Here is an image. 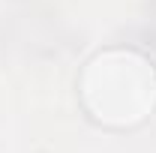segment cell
I'll list each match as a JSON object with an SVG mask.
<instances>
[{
    "mask_svg": "<svg viewBox=\"0 0 156 153\" xmlns=\"http://www.w3.org/2000/svg\"><path fill=\"white\" fill-rule=\"evenodd\" d=\"M78 96L102 126H141L156 111V66L135 48H105L81 69Z\"/></svg>",
    "mask_w": 156,
    "mask_h": 153,
    "instance_id": "6da1fadb",
    "label": "cell"
}]
</instances>
